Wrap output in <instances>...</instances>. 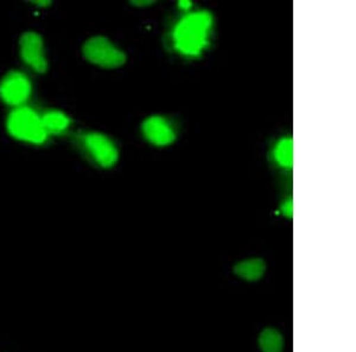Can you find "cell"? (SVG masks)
Here are the masks:
<instances>
[{
	"label": "cell",
	"mask_w": 356,
	"mask_h": 352,
	"mask_svg": "<svg viewBox=\"0 0 356 352\" xmlns=\"http://www.w3.org/2000/svg\"><path fill=\"white\" fill-rule=\"evenodd\" d=\"M211 16L206 11L191 13L178 23L174 37L176 48L186 55H197L207 43Z\"/></svg>",
	"instance_id": "obj_1"
},
{
	"label": "cell",
	"mask_w": 356,
	"mask_h": 352,
	"mask_svg": "<svg viewBox=\"0 0 356 352\" xmlns=\"http://www.w3.org/2000/svg\"><path fill=\"white\" fill-rule=\"evenodd\" d=\"M8 131L15 138L33 144H42L48 137L42 126L41 117L28 107L11 112L8 119Z\"/></svg>",
	"instance_id": "obj_2"
},
{
	"label": "cell",
	"mask_w": 356,
	"mask_h": 352,
	"mask_svg": "<svg viewBox=\"0 0 356 352\" xmlns=\"http://www.w3.org/2000/svg\"><path fill=\"white\" fill-rule=\"evenodd\" d=\"M82 53L87 61L104 69H115L125 65L126 55L114 47L108 38L95 36L86 42Z\"/></svg>",
	"instance_id": "obj_3"
},
{
	"label": "cell",
	"mask_w": 356,
	"mask_h": 352,
	"mask_svg": "<svg viewBox=\"0 0 356 352\" xmlns=\"http://www.w3.org/2000/svg\"><path fill=\"white\" fill-rule=\"evenodd\" d=\"M33 85L24 74L11 72L0 82V97L10 106L24 105L31 95Z\"/></svg>",
	"instance_id": "obj_4"
},
{
	"label": "cell",
	"mask_w": 356,
	"mask_h": 352,
	"mask_svg": "<svg viewBox=\"0 0 356 352\" xmlns=\"http://www.w3.org/2000/svg\"><path fill=\"white\" fill-rule=\"evenodd\" d=\"M83 146L94 162L105 169L112 167L118 162L119 153L117 147L104 134L97 132L86 134L83 137Z\"/></svg>",
	"instance_id": "obj_5"
},
{
	"label": "cell",
	"mask_w": 356,
	"mask_h": 352,
	"mask_svg": "<svg viewBox=\"0 0 356 352\" xmlns=\"http://www.w3.org/2000/svg\"><path fill=\"white\" fill-rule=\"evenodd\" d=\"M21 56L23 61L31 67L37 73L43 74L48 69V62L45 60L44 45L42 37L36 33H23L19 41Z\"/></svg>",
	"instance_id": "obj_6"
},
{
	"label": "cell",
	"mask_w": 356,
	"mask_h": 352,
	"mask_svg": "<svg viewBox=\"0 0 356 352\" xmlns=\"http://www.w3.org/2000/svg\"><path fill=\"white\" fill-rule=\"evenodd\" d=\"M142 130L144 137L156 146L170 145L176 139V134L170 124L164 117L158 115L147 117L143 122Z\"/></svg>",
	"instance_id": "obj_7"
},
{
	"label": "cell",
	"mask_w": 356,
	"mask_h": 352,
	"mask_svg": "<svg viewBox=\"0 0 356 352\" xmlns=\"http://www.w3.org/2000/svg\"><path fill=\"white\" fill-rule=\"evenodd\" d=\"M265 262L261 259H250L241 261L234 267L235 274L248 280V281H254L263 276L265 273Z\"/></svg>",
	"instance_id": "obj_8"
},
{
	"label": "cell",
	"mask_w": 356,
	"mask_h": 352,
	"mask_svg": "<svg viewBox=\"0 0 356 352\" xmlns=\"http://www.w3.org/2000/svg\"><path fill=\"white\" fill-rule=\"evenodd\" d=\"M41 120L42 126L47 134L63 133L70 125L69 117L65 113L57 112V110L45 113L41 117Z\"/></svg>",
	"instance_id": "obj_9"
},
{
	"label": "cell",
	"mask_w": 356,
	"mask_h": 352,
	"mask_svg": "<svg viewBox=\"0 0 356 352\" xmlns=\"http://www.w3.org/2000/svg\"><path fill=\"white\" fill-rule=\"evenodd\" d=\"M284 340L280 332L275 328H266L259 337V346L263 352L283 351Z\"/></svg>",
	"instance_id": "obj_10"
},
{
	"label": "cell",
	"mask_w": 356,
	"mask_h": 352,
	"mask_svg": "<svg viewBox=\"0 0 356 352\" xmlns=\"http://www.w3.org/2000/svg\"><path fill=\"white\" fill-rule=\"evenodd\" d=\"M275 162L283 167H292L293 165V142L291 138L280 140L273 151Z\"/></svg>",
	"instance_id": "obj_11"
},
{
	"label": "cell",
	"mask_w": 356,
	"mask_h": 352,
	"mask_svg": "<svg viewBox=\"0 0 356 352\" xmlns=\"http://www.w3.org/2000/svg\"><path fill=\"white\" fill-rule=\"evenodd\" d=\"M280 211H282V214H283L285 217L291 219L292 215H293V203H292L291 199H289V201L284 203L282 208H280Z\"/></svg>",
	"instance_id": "obj_12"
},
{
	"label": "cell",
	"mask_w": 356,
	"mask_h": 352,
	"mask_svg": "<svg viewBox=\"0 0 356 352\" xmlns=\"http://www.w3.org/2000/svg\"><path fill=\"white\" fill-rule=\"evenodd\" d=\"M154 3V1H152V0H147V1H144V0L131 1V4L134 5V6H149V5H152Z\"/></svg>",
	"instance_id": "obj_13"
},
{
	"label": "cell",
	"mask_w": 356,
	"mask_h": 352,
	"mask_svg": "<svg viewBox=\"0 0 356 352\" xmlns=\"http://www.w3.org/2000/svg\"><path fill=\"white\" fill-rule=\"evenodd\" d=\"M33 4L37 5V6H49V5H51V1H48V0H42V1H33Z\"/></svg>",
	"instance_id": "obj_14"
},
{
	"label": "cell",
	"mask_w": 356,
	"mask_h": 352,
	"mask_svg": "<svg viewBox=\"0 0 356 352\" xmlns=\"http://www.w3.org/2000/svg\"><path fill=\"white\" fill-rule=\"evenodd\" d=\"M179 6L183 8H191V1H188V0H184V1H179Z\"/></svg>",
	"instance_id": "obj_15"
}]
</instances>
